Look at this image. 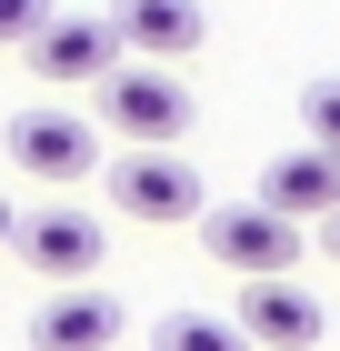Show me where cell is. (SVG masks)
I'll use <instances>...</instances> for the list:
<instances>
[{
    "label": "cell",
    "mask_w": 340,
    "mask_h": 351,
    "mask_svg": "<svg viewBox=\"0 0 340 351\" xmlns=\"http://www.w3.org/2000/svg\"><path fill=\"white\" fill-rule=\"evenodd\" d=\"M40 21H51V0H0V51H21Z\"/></svg>",
    "instance_id": "obj_13"
},
{
    "label": "cell",
    "mask_w": 340,
    "mask_h": 351,
    "mask_svg": "<svg viewBox=\"0 0 340 351\" xmlns=\"http://www.w3.org/2000/svg\"><path fill=\"white\" fill-rule=\"evenodd\" d=\"M210 231V261L220 271H240V281H290V271H300V241H311V231H290V221H270L261 201H240V211H200Z\"/></svg>",
    "instance_id": "obj_4"
},
{
    "label": "cell",
    "mask_w": 340,
    "mask_h": 351,
    "mask_svg": "<svg viewBox=\"0 0 340 351\" xmlns=\"http://www.w3.org/2000/svg\"><path fill=\"white\" fill-rule=\"evenodd\" d=\"M120 331H131V311L110 291H90V281H80V291H51L30 311V351H110Z\"/></svg>",
    "instance_id": "obj_9"
},
{
    "label": "cell",
    "mask_w": 340,
    "mask_h": 351,
    "mask_svg": "<svg viewBox=\"0 0 340 351\" xmlns=\"http://www.w3.org/2000/svg\"><path fill=\"white\" fill-rule=\"evenodd\" d=\"M320 251H330V261H340V211H330V221H320Z\"/></svg>",
    "instance_id": "obj_14"
},
{
    "label": "cell",
    "mask_w": 340,
    "mask_h": 351,
    "mask_svg": "<svg viewBox=\"0 0 340 351\" xmlns=\"http://www.w3.org/2000/svg\"><path fill=\"white\" fill-rule=\"evenodd\" d=\"M300 131H311V151H330V161H340V81H330V71L300 81Z\"/></svg>",
    "instance_id": "obj_12"
},
{
    "label": "cell",
    "mask_w": 340,
    "mask_h": 351,
    "mask_svg": "<svg viewBox=\"0 0 340 351\" xmlns=\"http://www.w3.org/2000/svg\"><path fill=\"white\" fill-rule=\"evenodd\" d=\"M21 60L40 81H101V71H120V40H110L101 10H51V21L21 40Z\"/></svg>",
    "instance_id": "obj_6"
},
{
    "label": "cell",
    "mask_w": 340,
    "mask_h": 351,
    "mask_svg": "<svg viewBox=\"0 0 340 351\" xmlns=\"http://www.w3.org/2000/svg\"><path fill=\"white\" fill-rule=\"evenodd\" d=\"M0 151H10V161H21L30 181H90V171H101V131H90L80 110H51V101L10 110Z\"/></svg>",
    "instance_id": "obj_3"
},
{
    "label": "cell",
    "mask_w": 340,
    "mask_h": 351,
    "mask_svg": "<svg viewBox=\"0 0 340 351\" xmlns=\"http://www.w3.org/2000/svg\"><path fill=\"white\" fill-rule=\"evenodd\" d=\"M10 231H21V211H10V201H0V251H10Z\"/></svg>",
    "instance_id": "obj_15"
},
{
    "label": "cell",
    "mask_w": 340,
    "mask_h": 351,
    "mask_svg": "<svg viewBox=\"0 0 340 351\" xmlns=\"http://www.w3.org/2000/svg\"><path fill=\"white\" fill-rule=\"evenodd\" d=\"M110 201H120V221H151V231H181V221L210 211L200 171H190L181 151H120V161H110Z\"/></svg>",
    "instance_id": "obj_2"
},
{
    "label": "cell",
    "mask_w": 340,
    "mask_h": 351,
    "mask_svg": "<svg viewBox=\"0 0 340 351\" xmlns=\"http://www.w3.org/2000/svg\"><path fill=\"white\" fill-rule=\"evenodd\" d=\"M10 251H21L40 281H60V291H80L90 271H101V251H110V231L90 211H30L21 231H10Z\"/></svg>",
    "instance_id": "obj_5"
},
{
    "label": "cell",
    "mask_w": 340,
    "mask_h": 351,
    "mask_svg": "<svg viewBox=\"0 0 340 351\" xmlns=\"http://www.w3.org/2000/svg\"><path fill=\"white\" fill-rule=\"evenodd\" d=\"M151 351H250V341L231 331V311H160Z\"/></svg>",
    "instance_id": "obj_11"
},
{
    "label": "cell",
    "mask_w": 340,
    "mask_h": 351,
    "mask_svg": "<svg viewBox=\"0 0 340 351\" xmlns=\"http://www.w3.org/2000/svg\"><path fill=\"white\" fill-rule=\"evenodd\" d=\"M101 21H110V40L140 51V60H190L210 40V10H200V0H110Z\"/></svg>",
    "instance_id": "obj_8"
},
{
    "label": "cell",
    "mask_w": 340,
    "mask_h": 351,
    "mask_svg": "<svg viewBox=\"0 0 340 351\" xmlns=\"http://www.w3.org/2000/svg\"><path fill=\"white\" fill-rule=\"evenodd\" d=\"M101 121L90 131H120L131 151H181L190 121H200V101H190L181 71H140V60H120V71H101Z\"/></svg>",
    "instance_id": "obj_1"
},
{
    "label": "cell",
    "mask_w": 340,
    "mask_h": 351,
    "mask_svg": "<svg viewBox=\"0 0 340 351\" xmlns=\"http://www.w3.org/2000/svg\"><path fill=\"white\" fill-rule=\"evenodd\" d=\"M261 211L290 221V231H300V221H330L340 211V161L330 151H280V161L261 171Z\"/></svg>",
    "instance_id": "obj_10"
},
{
    "label": "cell",
    "mask_w": 340,
    "mask_h": 351,
    "mask_svg": "<svg viewBox=\"0 0 340 351\" xmlns=\"http://www.w3.org/2000/svg\"><path fill=\"white\" fill-rule=\"evenodd\" d=\"M231 331H240L250 351H320L330 311H320L300 281H250V291H240V311H231Z\"/></svg>",
    "instance_id": "obj_7"
}]
</instances>
